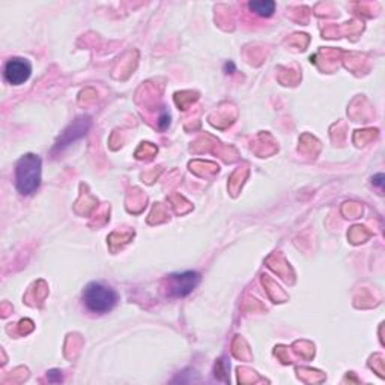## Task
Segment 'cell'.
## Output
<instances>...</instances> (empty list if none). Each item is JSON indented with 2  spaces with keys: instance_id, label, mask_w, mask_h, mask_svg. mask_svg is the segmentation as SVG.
Wrapping results in <instances>:
<instances>
[{
  "instance_id": "obj_1",
  "label": "cell",
  "mask_w": 385,
  "mask_h": 385,
  "mask_svg": "<svg viewBox=\"0 0 385 385\" xmlns=\"http://www.w3.org/2000/svg\"><path fill=\"white\" fill-rule=\"evenodd\" d=\"M43 161L38 155L26 154L16 164V189L21 196H29L40 189Z\"/></svg>"
},
{
  "instance_id": "obj_2",
  "label": "cell",
  "mask_w": 385,
  "mask_h": 385,
  "mask_svg": "<svg viewBox=\"0 0 385 385\" xmlns=\"http://www.w3.org/2000/svg\"><path fill=\"white\" fill-rule=\"evenodd\" d=\"M82 300L84 307L95 315H106L113 310L119 301L118 292L101 281H92L84 288Z\"/></svg>"
},
{
  "instance_id": "obj_3",
  "label": "cell",
  "mask_w": 385,
  "mask_h": 385,
  "mask_svg": "<svg viewBox=\"0 0 385 385\" xmlns=\"http://www.w3.org/2000/svg\"><path fill=\"white\" fill-rule=\"evenodd\" d=\"M166 294L170 298H184L190 295L201 283V274L197 271H184L170 274L166 279Z\"/></svg>"
},
{
  "instance_id": "obj_4",
  "label": "cell",
  "mask_w": 385,
  "mask_h": 385,
  "mask_svg": "<svg viewBox=\"0 0 385 385\" xmlns=\"http://www.w3.org/2000/svg\"><path fill=\"white\" fill-rule=\"evenodd\" d=\"M30 74H32V65H30V62L24 57L9 59L4 68V77L12 86L24 84L30 79Z\"/></svg>"
},
{
  "instance_id": "obj_5",
  "label": "cell",
  "mask_w": 385,
  "mask_h": 385,
  "mask_svg": "<svg viewBox=\"0 0 385 385\" xmlns=\"http://www.w3.org/2000/svg\"><path fill=\"white\" fill-rule=\"evenodd\" d=\"M91 127V118L89 116H80L74 121L71 125L59 135V139L53 147V151H64L67 146H69L72 142L82 139L86 135Z\"/></svg>"
},
{
  "instance_id": "obj_6",
  "label": "cell",
  "mask_w": 385,
  "mask_h": 385,
  "mask_svg": "<svg viewBox=\"0 0 385 385\" xmlns=\"http://www.w3.org/2000/svg\"><path fill=\"white\" fill-rule=\"evenodd\" d=\"M248 9L259 17L269 18L276 12V2H272V0H253V2H248Z\"/></svg>"
},
{
  "instance_id": "obj_7",
  "label": "cell",
  "mask_w": 385,
  "mask_h": 385,
  "mask_svg": "<svg viewBox=\"0 0 385 385\" xmlns=\"http://www.w3.org/2000/svg\"><path fill=\"white\" fill-rule=\"evenodd\" d=\"M47 376H48L50 382H60L62 381V375H60L59 370H50Z\"/></svg>"
},
{
  "instance_id": "obj_8",
  "label": "cell",
  "mask_w": 385,
  "mask_h": 385,
  "mask_svg": "<svg viewBox=\"0 0 385 385\" xmlns=\"http://www.w3.org/2000/svg\"><path fill=\"white\" fill-rule=\"evenodd\" d=\"M169 123H170V116H169V115H164L163 118L160 119V127L163 128V130H164V128L169 125Z\"/></svg>"
},
{
  "instance_id": "obj_9",
  "label": "cell",
  "mask_w": 385,
  "mask_h": 385,
  "mask_svg": "<svg viewBox=\"0 0 385 385\" xmlns=\"http://www.w3.org/2000/svg\"><path fill=\"white\" fill-rule=\"evenodd\" d=\"M382 179H384V175H378V177H375V178H374L375 184H378L379 187H382Z\"/></svg>"
}]
</instances>
